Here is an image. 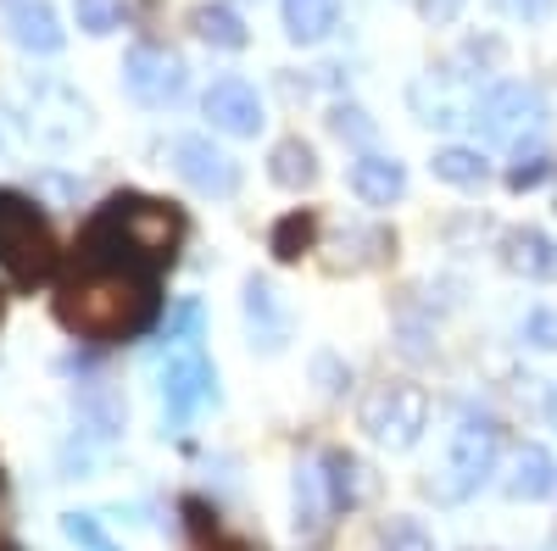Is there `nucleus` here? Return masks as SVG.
Wrapping results in <instances>:
<instances>
[{"mask_svg":"<svg viewBox=\"0 0 557 551\" xmlns=\"http://www.w3.org/2000/svg\"><path fill=\"white\" fill-rule=\"evenodd\" d=\"M184 240H190V217L178 201L146 190H112L96 201L51 290L57 329L84 346L146 340L168 312L162 279L173 273Z\"/></svg>","mask_w":557,"mask_h":551,"instance_id":"f257e3e1","label":"nucleus"},{"mask_svg":"<svg viewBox=\"0 0 557 551\" xmlns=\"http://www.w3.org/2000/svg\"><path fill=\"white\" fill-rule=\"evenodd\" d=\"M502 267L507 273H519V279H530V285H546V279H557V246L541 235V228H507L502 235Z\"/></svg>","mask_w":557,"mask_h":551,"instance_id":"2eb2a0df","label":"nucleus"},{"mask_svg":"<svg viewBox=\"0 0 557 551\" xmlns=\"http://www.w3.org/2000/svg\"><path fill=\"white\" fill-rule=\"evenodd\" d=\"M430 167H435L441 184H457V190H480V184L491 178V167H485V156L474 146H441Z\"/></svg>","mask_w":557,"mask_h":551,"instance_id":"b1692460","label":"nucleus"},{"mask_svg":"<svg viewBox=\"0 0 557 551\" xmlns=\"http://www.w3.org/2000/svg\"><path fill=\"white\" fill-rule=\"evenodd\" d=\"M12 39L23 45V51H34V57H57L67 45V28H62L51 0H17L12 7Z\"/></svg>","mask_w":557,"mask_h":551,"instance_id":"f3484780","label":"nucleus"},{"mask_svg":"<svg viewBox=\"0 0 557 551\" xmlns=\"http://www.w3.org/2000/svg\"><path fill=\"white\" fill-rule=\"evenodd\" d=\"M469 123H474V134L480 140H491V146H524V140H535V134L546 128V96L535 84H519V78H502V84H491L485 96L469 107Z\"/></svg>","mask_w":557,"mask_h":551,"instance_id":"39448f33","label":"nucleus"},{"mask_svg":"<svg viewBox=\"0 0 557 551\" xmlns=\"http://www.w3.org/2000/svg\"><path fill=\"white\" fill-rule=\"evenodd\" d=\"M201 117L212 123V134H228V140H257L262 134V96L246 78H212V89L201 96Z\"/></svg>","mask_w":557,"mask_h":551,"instance_id":"1a4fd4ad","label":"nucleus"},{"mask_svg":"<svg viewBox=\"0 0 557 551\" xmlns=\"http://www.w3.org/2000/svg\"><path fill=\"white\" fill-rule=\"evenodd\" d=\"M312 374H318V385H323V390H330V396H335V390H341V385L351 379V374H346V367H341V362H335L330 351H323V356L312 362Z\"/></svg>","mask_w":557,"mask_h":551,"instance_id":"2f4dec72","label":"nucleus"},{"mask_svg":"<svg viewBox=\"0 0 557 551\" xmlns=\"http://www.w3.org/2000/svg\"><path fill=\"white\" fill-rule=\"evenodd\" d=\"M73 424H78L84 440L107 446V440H117V435L128 429V401H123L107 379H84V385L73 390Z\"/></svg>","mask_w":557,"mask_h":551,"instance_id":"f8f14e48","label":"nucleus"},{"mask_svg":"<svg viewBox=\"0 0 557 551\" xmlns=\"http://www.w3.org/2000/svg\"><path fill=\"white\" fill-rule=\"evenodd\" d=\"M62 535H67L78 551H117L112 535H107L96 518H89V513H67V518H62Z\"/></svg>","mask_w":557,"mask_h":551,"instance_id":"cd10ccee","label":"nucleus"},{"mask_svg":"<svg viewBox=\"0 0 557 551\" xmlns=\"http://www.w3.org/2000/svg\"><path fill=\"white\" fill-rule=\"evenodd\" d=\"M346 184H351V196H357L362 206L385 212V206H396V201L407 196V167H401L396 156H385V151H362V156L351 162Z\"/></svg>","mask_w":557,"mask_h":551,"instance_id":"4468645a","label":"nucleus"},{"mask_svg":"<svg viewBox=\"0 0 557 551\" xmlns=\"http://www.w3.org/2000/svg\"><path fill=\"white\" fill-rule=\"evenodd\" d=\"M546 418H552V424H557V385H552V390H546Z\"/></svg>","mask_w":557,"mask_h":551,"instance_id":"c9c22d12","label":"nucleus"},{"mask_svg":"<svg viewBox=\"0 0 557 551\" xmlns=\"http://www.w3.org/2000/svg\"><path fill=\"white\" fill-rule=\"evenodd\" d=\"M496 451H502L496 418H485V412H462L457 429H451V446H446V468L424 490L435 501H469L496 474Z\"/></svg>","mask_w":557,"mask_h":551,"instance_id":"7ed1b4c3","label":"nucleus"},{"mask_svg":"<svg viewBox=\"0 0 557 551\" xmlns=\"http://www.w3.org/2000/svg\"><path fill=\"white\" fill-rule=\"evenodd\" d=\"M178 513H184V535H190V551H257V546L240 540L235 529H223V518L207 508L201 496H184Z\"/></svg>","mask_w":557,"mask_h":551,"instance_id":"6ab92c4d","label":"nucleus"},{"mask_svg":"<svg viewBox=\"0 0 557 551\" xmlns=\"http://www.w3.org/2000/svg\"><path fill=\"white\" fill-rule=\"evenodd\" d=\"M335 518H341V508L330 496V479H323V463H301L296 468V535H301V546H323Z\"/></svg>","mask_w":557,"mask_h":551,"instance_id":"ddd939ff","label":"nucleus"},{"mask_svg":"<svg viewBox=\"0 0 557 551\" xmlns=\"http://www.w3.org/2000/svg\"><path fill=\"white\" fill-rule=\"evenodd\" d=\"M330 128L341 134V140H351V146H368V140H374V123H368L362 107H335V112H330Z\"/></svg>","mask_w":557,"mask_h":551,"instance_id":"c756f323","label":"nucleus"},{"mask_svg":"<svg viewBox=\"0 0 557 551\" xmlns=\"http://www.w3.org/2000/svg\"><path fill=\"white\" fill-rule=\"evenodd\" d=\"M546 173H552V156L530 140V146L513 151V167H507V190H535V184H546Z\"/></svg>","mask_w":557,"mask_h":551,"instance_id":"a878e982","label":"nucleus"},{"mask_svg":"<svg viewBox=\"0 0 557 551\" xmlns=\"http://www.w3.org/2000/svg\"><path fill=\"white\" fill-rule=\"evenodd\" d=\"M323 463V479H330V496H335V508L341 513H357L368 496H374V468L362 463L357 451H346V446H330L318 456Z\"/></svg>","mask_w":557,"mask_h":551,"instance_id":"dca6fc26","label":"nucleus"},{"mask_svg":"<svg viewBox=\"0 0 557 551\" xmlns=\"http://www.w3.org/2000/svg\"><path fill=\"white\" fill-rule=\"evenodd\" d=\"M0 273L23 296L57 285V273H62V246H57L51 217H45L39 201L17 190H0Z\"/></svg>","mask_w":557,"mask_h":551,"instance_id":"f03ea898","label":"nucleus"},{"mask_svg":"<svg viewBox=\"0 0 557 551\" xmlns=\"http://www.w3.org/2000/svg\"><path fill=\"white\" fill-rule=\"evenodd\" d=\"M184 84H190V67H184L178 51H168V45H151V39H139L128 45V57H123V89L139 101V107H173L184 96Z\"/></svg>","mask_w":557,"mask_h":551,"instance_id":"0eeeda50","label":"nucleus"},{"mask_svg":"<svg viewBox=\"0 0 557 551\" xmlns=\"http://www.w3.org/2000/svg\"><path fill=\"white\" fill-rule=\"evenodd\" d=\"M318 251H330L323 256V273H368V267H385L396 256V228L357 223V228H341V235Z\"/></svg>","mask_w":557,"mask_h":551,"instance_id":"9b49d317","label":"nucleus"},{"mask_svg":"<svg viewBox=\"0 0 557 551\" xmlns=\"http://www.w3.org/2000/svg\"><path fill=\"white\" fill-rule=\"evenodd\" d=\"M0 551H23V540L12 535V518H7V468H0Z\"/></svg>","mask_w":557,"mask_h":551,"instance_id":"473e14b6","label":"nucleus"},{"mask_svg":"<svg viewBox=\"0 0 557 551\" xmlns=\"http://www.w3.org/2000/svg\"><path fill=\"white\" fill-rule=\"evenodd\" d=\"M0 324H7V285H0Z\"/></svg>","mask_w":557,"mask_h":551,"instance_id":"e433bc0d","label":"nucleus"},{"mask_svg":"<svg viewBox=\"0 0 557 551\" xmlns=\"http://www.w3.org/2000/svg\"><path fill=\"white\" fill-rule=\"evenodd\" d=\"M357 429L385 446V451H412L430 429V390L412 385V379H385L362 396L357 406Z\"/></svg>","mask_w":557,"mask_h":551,"instance_id":"20e7f679","label":"nucleus"},{"mask_svg":"<svg viewBox=\"0 0 557 551\" xmlns=\"http://www.w3.org/2000/svg\"><path fill=\"white\" fill-rule=\"evenodd\" d=\"M380 551H441V546H435V535L424 529V518L396 513V518L380 524Z\"/></svg>","mask_w":557,"mask_h":551,"instance_id":"393cba45","label":"nucleus"},{"mask_svg":"<svg viewBox=\"0 0 557 551\" xmlns=\"http://www.w3.org/2000/svg\"><path fill=\"white\" fill-rule=\"evenodd\" d=\"M240 306H246V335H251V346L262 351V356H278L290 346V329H296V317H290V306L278 301V290L268 285V279H246V290H240Z\"/></svg>","mask_w":557,"mask_h":551,"instance_id":"9d476101","label":"nucleus"},{"mask_svg":"<svg viewBox=\"0 0 557 551\" xmlns=\"http://www.w3.org/2000/svg\"><path fill=\"white\" fill-rule=\"evenodd\" d=\"M123 0H73V17H78V28L84 34H112V28H123Z\"/></svg>","mask_w":557,"mask_h":551,"instance_id":"bb28decb","label":"nucleus"},{"mask_svg":"<svg viewBox=\"0 0 557 551\" xmlns=\"http://www.w3.org/2000/svg\"><path fill=\"white\" fill-rule=\"evenodd\" d=\"M318 251V212L312 206H296V212H285L273 228H268V256L273 262H301V256H312Z\"/></svg>","mask_w":557,"mask_h":551,"instance_id":"412c9836","label":"nucleus"},{"mask_svg":"<svg viewBox=\"0 0 557 551\" xmlns=\"http://www.w3.org/2000/svg\"><path fill=\"white\" fill-rule=\"evenodd\" d=\"M557 490V463H552V451L546 446H519L513 456V474H507V496L513 501H546Z\"/></svg>","mask_w":557,"mask_h":551,"instance_id":"aec40b11","label":"nucleus"},{"mask_svg":"<svg viewBox=\"0 0 557 551\" xmlns=\"http://www.w3.org/2000/svg\"><path fill=\"white\" fill-rule=\"evenodd\" d=\"M418 12H424L430 23H451L462 12V0H418Z\"/></svg>","mask_w":557,"mask_h":551,"instance_id":"72a5a7b5","label":"nucleus"},{"mask_svg":"<svg viewBox=\"0 0 557 551\" xmlns=\"http://www.w3.org/2000/svg\"><path fill=\"white\" fill-rule=\"evenodd\" d=\"M173 173L190 184L196 196H212V201H228L240 190V162L223 146H212V134H178L173 140Z\"/></svg>","mask_w":557,"mask_h":551,"instance_id":"6e6552de","label":"nucleus"},{"mask_svg":"<svg viewBox=\"0 0 557 551\" xmlns=\"http://www.w3.org/2000/svg\"><path fill=\"white\" fill-rule=\"evenodd\" d=\"M285 12V34L296 45H318L341 28V0H278Z\"/></svg>","mask_w":557,"mask_h":551,"instance_id":"4be33fe9","label":"nucleus"},{"mask_svg":"<svg viewBox=\"0 0 557 551\" xmlns=\"http://www.w3.org/2000/svg\"><path fill=\"white\" fill-rule=\"evenodd\" d=\"M524 346L530 351H557V306H535V312H524Z\"/></svg>","mask_w":557,"mask_h":551,"instance_id":"c85d7f7f","label":"nucleus"},{"mask_svg":"<svg viewBox=\"0 0 557 551\" xmlns=\"http://www.w3.org/2000/svg\"><path fill=\"white\" fill-rule=\"evenodd\" d=\"M207 401H218V367H212V356L196 340H184L162 362V424L178 435Z\"/></svg>","mask_w":557,"mask_h":551,"instance_id":"423d86ee","label":"nucleus"},{"mask_svg":"<svg viewBox=\"0 0 557 551\" xmlns=\"http://www.w3.org/2000/svg\"><path fill=\"white\" fill-rule=\"evenodd\" d=\"M318 151L301 140V134H285V140H278L273 151H268V178L278 184V190H312V184H318Z\"/></svg>","mask_w":557,"mask_h":551,"instance_id":"a211bd4d","label":"nucleus"},{"mask_svg":"<svg viewBox=\"0 0 557 551\" xmlns=\"http://www.w3.org/2000/svg\"><path fill=\"white\" fill-rule=\"evenodd\" d=\"M190 34L196 39H207V45H218V51H246L251 45V28L240 23V12H228V7H196L190 12Z\"/></svg>","mask_w":557,"mask_h":551,"instance_id":"5701e85b","label":"nucleus"},{"mask_svg":"<svg viewBox=\"0 0 557 551\" xmlns=\"http://www.w3.org/2000/svg\"><path fill=\"white\" fill-rule=\"evenodd\" d=\"M507 7H513V12L524 17V23H541V17H546V12L557 7V0H507Z\"/></svg>","mask_w":557,"mask_h":551,"instance_id":"f704fd0d","label":"nucleus"},{"mask_svg":"<svg viewBox=\"0 0 557 551\" xmlns=\"http://www.w3.org/2000/svg\"><path fill=\"white\" fill-rule=\"evenodd\" d=\"M201 335V301H178V312L168 317V340H196Z\"/></svg>","mask_w":557,"mask_h":551,"instance_id":"7c9ffc66","label":"nucleus"}]
</instances>
